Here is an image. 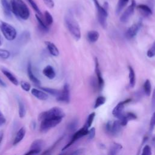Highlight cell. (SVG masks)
Masks as SVG:
<instances>
[{
  "instance_id": "cell-1",
  "label": "cell",
  "mask_w": 155,
  "mask_h": 155,
  "mask_svg": "<svg viewBox=\"0 0 155 155\" xmlns=\"http://www.w3.org/2000/svg\"><path fill=\"white\" fill-rule=\"evenodd\" d=\"M11 8L13 14L19 18L27 20L30 16V10L22 0H12Z\"/></svg>"
},
{
  "instance_id": "cell-2",
  "label": "cell",
  "mask_w": 155,
  "mask_h": 155,
  "mask_svg": "<svg viewBox=\"0 0 155 155\" xmlns=\"http://www.w3.org/2000/svg\"><path fill=\"white\" fill-rule=\"evenodd\" d=\"M65 24L68 31L73 38L79 41L81 38V31L79 25L71 13H68L65 16Z\"/></svg>"
},
{
  "instance_id": "cell-3",
  "label": "cell",
  "mask_w": 155,
  "mask_h": 155,
  "mask_svg": "<svg viewBox=\"0 0 155 155\" xmlns=\"http://www.w3.org/2000/svg\"><path fill=\"white\" fill-rule=\"evenodd\" d=\"M0 30L7 41H13L16 37L17 33L16 29L6 22L0 21Z\"/></svg>"
},
{
  "instance_id": "cell-4",
  "label": "cell",
  "mask_w": 155,
  "mask_h": 155,
  "mask_svg": "<svg viewBox=\"0 0 155 155\" xmlns=\"http://www.w3.org/2000/svg\"><path fill=\"white\" fill-rule=\"evenodd\" d=\"M64 117H54L45 118L41 121L40 124V130L42 132H46L57 126L59 124Z\"/></svg>"
},
{
  "instance_id": "cell-5",
  "label": "cell",
  "mask_w": 155,
  "mask_h": 155,
  "mask_svg": "<svg viewBox=\"0 0 155 155\" xmlns=\"http://www.w3.org/2000/svg\"><path fill=\"white\" fill-rule=\"evenodd\" d=\"M64 116L65 113L62 108L58 107H54L47 111L41 112L38 116V120L41 122V120L45 118L54 117H64Z\"/></svg>"
},
{
  "instance_id": "cell-6",
  "label": "cell",
  "mask_w": 155,
  "mask_h": 155,
  "mask_svg": "<svg viewBox=\"0 0 155 155\" xmlns=\"http://www.w3.org/2000/svg\"><path fill=\"white\" fill-rule=\"evenodd\" d=\"M95 7L97 10V19L101 24V25L104 28H105L107 25V18L108 16V12L107 10L103 6H101L99 3L98 2L97 0H93Z\"/></svg>"
},
{
  "instance_id": "cell-7",
  "label": "cell",
  "mask_w": 155,
  "mask_h": 155,
  "mask_svg": "<svg viewBox=\"0 0 155 155\" xmlns=\"http://www.w3.org/2000/svg\"><path fill=\"white\" fill-rule=\"evenodd\" d=\"M88 129L87 128H86L85 126H84L83 127H82L81 129L78 130V131H76L72 136L71 139H70V140L69 141V142L65 145L62 150L64 151L66 149H67L68 148H69L70 146H71L74 142H76L78 140H79V139L82 138V137H84V136H86L88 134Z\"/></svg>"
},
{
  "instance_id": "cell-8",
  "label": "cell",
  "mask_w": 155,
  "mask_h": 155,
  "mask_svg": "<svg viewBox=\"0 0 155 155\" xmlns=\"http://www.w3.org/2000/svg\"><path fill=\"white\" fill-rule=\"evenodd\" d=\"M121 124L120 120H114V122L109 121L107 123L105 129L107 133L111 135H117L120 130Z\"/></svg>"
},
{
  "instance_id": "cell-9",
  "label": "cell",
  "mask_w": 155,
  "mask_h": 155,
  "mask_svg": "<svg viewBox=\"0 0 155 155\" xmlns=\"http://www.w3.org/2000/svg\"><path fill=\"white\" fill-rule=\"evenodd\" d=\"M136 1L135 0H131V4L126 8V10L122 13L120 17V22L125 23L127 22L130 18L132 16L134 13V11L136 7Z\"/></svg>"
},
{
  "instance_id": "cell-10",
  "label": "cell",
  "mask_w": 155,
  "mask_h": 155,
  "mask_svg": "<svg viewBox=\"0 0 155 155\" xmlns=\"http://www.w3.org/2000/svg\"><path fill=\"white\" fill-rule=\"evenodd\" d=\"M70 88L68 84H65L59 94L56 97V100L59 102L68 103L70 102Z\"/></svg>"
},
{
  "instance_id": "cell-11",
  "label": "cell",
  "mask_w": 155,
  "mask_h": 155,
  "mask_svg": "<svg viewBox=\"0 0 155 155\" xmlns=\"http://www.w3.org/2000/svg\"><path fill=\"white\" fill-rule=\"evenodd\" d=\"M130 101H131V99H128L124 101H121V102H119L113 110V111H112L113 115L119 119H121V117L124 114V110L125 105L127 104V103L130 102Z\"/></svg>"
},
{
  "instance_id": "cell-12",
  "label": "cell",
  "mask_w": 155,
  "mask_h": 155,
  "mask_svg": "<svg viewBox=\"0 0 155 155\" xmlns=\"http://www.w3.org/2000/svg\"><path fill=\"white\" fill-rule=\"evenodd\" d=\"M44 142L41 139H37L34 140L30 146V149L29 151L25 153V155L30 154H39L42 148Z\"/></svg>"
},
{
  "instance_id": "cell-13",
  "label": "cell",
  "mask_w": 155,
  "mask_h": 155,
  "mask_svg": "<svg viewBox=\"0 0 155 155\" xmlns=\"http://www.w3.org/2000/svg\"><path fill=\"white\" fill-rule=\"evenodd\" d=\"M141 26H142V21H139L137 23L133 24L127 30V31L125 33V37L128 39L133 38L138 33Z\"/></svg>"
},
{
  "instance_id": "cell-14",
  "label": "cell",
  "mask_w": 155,
  "mask_h": 155,
  "mask_svg": "<svg viewBox=\"0 0 155 155\" xmlns=\"http://www.w3.org/2000/svg\"><path fill=\"white\" fill-rule=\"evenodd\" d=\"M94 62H95V73H96V78H97V84L98 88L100 90H101V89H102V88L104 87V79L102 76V73H101V70L99 68V62H98L97 58H95Z\"/></svg>"
},
{
  "instance_id": "cell-15",
  "label": "cell",
  "mask_w": 155,
  "mask_h": 155,
  "mask_svg": "<svg viewBox=\"0 0 155 155\" xmlns=\"http://www.w3.org/2000/svg\"><path fill=\"white\" fill-rule=\"evenodd\" d=\"M31 93L37 99L41 101H45L48 98L47 93L41 89L39 90L35 88H33L31 90Z\"/></svg>"
},
{
  "instance_id": "cell-16",
  "label": "cell",
  "mask_w": 155,
  "mask_h": 155,
  "mask_svg": "<svg viewBox=\"0 0 155 155\" xmlns=\"http://www.w3.org/2000/svg\"><path fill=\"white\" fill-rule=\"evenodd\" d=\"M1 71L5 76V77L7 78V79L10 81V82H12L13 85H18L19 84L18 80L17 79L16 77L11 71H10L8 70L5 68H1Z\"/></svg>"
},
{
  "instance_id": "cell-17",
  "label": "cell",
  "mask_w": 155,
  "mask_h": 155,
  "mask_svg": "<svg viewBox=\"0 0 155 155\" xmlns=\"http://www.w3.org/2000/svg\"><path fill=\"white\" fill-rule=\"evenodd\" d=\"M136 119V115L133 113L128 112L123 115L121 119H119L122 126H125L130 120H134Z\"/></svg>"
},
{
  "instance_id": "cell-18",
  "label": "cell",
  "mask_w": 155,
  "mask_h": 155,
  "mask_svg": "<svg viewBox=\"0 0 155 155\" xmlns=\"http://www.w3.org/2000/svg\"><path fill=\"white\" fill-rule=\"evenodd\" d=\"M42 73L49 79H53L56 76V72L51 65H47L42 70Z\"/></svg>"
},
{
  "instance_id": "cell-19",
  "label": "cell",
  "mask_w": 155,
  "mask_h": 155,
  "mask_svg": "<svg viewBox=\"0 0 155 155\" xmlns=\"http://www.w3.org/2000/svg\"><path fill=\"white\" fill-rule=\"evenodd\" d=\"M45 44L49 51V53L53 56H58L59 54V50L56 45L50 41H45Z\"/></svg>"
},
{
  "instance_id": "cell-20",
  "label": "cell",
  "mask_w": 155,
  "mask_h": 155,
  "mask_svg": "<svg viewBox=\"0 0 155 155\" xmlns=\"http://www.w3.org/2000/svg\"><path fill=\"white\" fill-rule=\"evenodd\" d=\"M25 133H26V130H25V127H21L18 130V131L17 132V133L15 137L13 143V145H16L18 143H19L24 139V137L25 135Z\"/></svg>"
},
{
  "instance_id": "cell-21",
  "label": "cell",
  "mask_w": 155,
  "mask_h": 155,
  "mask_svg": "<svg viewBox=\"0 0 155 155\" xmlns=\"http://www.w3.org/2000/svg\"><path fill=\"white\" fill-rule=\"evenodd\" d=\"M27 74H28V76L30 79V80L33 82L34 84L39 85L41 84L40 81L35 76V75L33 74V72L32 71V67H31V65L30 62H28V65H27Z\"/></svg>"
},
{
  "instance_id": "cell-22",
  "label": "cell",
  "mask_w": 155,
  "mask_h": 155,
  "mask_svg": "<svg viewBox=\"0 0 155 155\" xmlns=\"http://www.w3.org/2000/svg\"><path fill=\"white\" fill-rule=\"evenodd\" d=\"M138 10L141 13V15L145 17L150 16L152 14L151 9L147 5L145 4H139L137 7Z\"/></svg>"
},
{
  "instance_id": "cell-23",
  "label": "cell",
  "mask_w": 155,
  "mask_h": 155,
  "mask_svg": "<svg viewBox=\"0 0 155 155\" xmlns=\"http://www.w3.org/2000/svg\"><path fill=\"white\" fill-rule=\"evenodd\" d=\"M1 2L4 15L7 17H10L12 12L11 5L8 4L7 0H1Z\"/></svg>"
},
{
  "instance_id": "cell-24",
  "label": "cell",
  "mask_w": 155,
  "mask_h": 155,
  "mask_svg": "<svg viewBox=\"0 0 155 155\" xmlns=\"http://www.w3.org/2000/svg\"><path fill=\"white\" fill-rule=\"evenodd\" d=\"M99 38V33L96 30H91L87 33V39L91 43L96 42Z\"/></svg>"
},
{
  "instance_id": "cell-25",
  "label": "cell",
  "mask_w": 155,
  "mask_h": 155,
  "mask_svg": "<svg viewBox=\"0 0 155 155\" xmlns=\"http://www.w3.org/2000/svg\"><path fill=\"white\" fill-rule=\"evenodd\" d=\"M129 70V86L130 88H133L136 84V75L133 68L131 67H128Z\"/></svg>"
},
{
  "instance_id": "cell-26",
  "label": "cell",
  "mask_w": 155,
  "mask_h": 155,
  "mask_svg": "<svg viewBox=\"0 0 155 155\" xmlns=\"http://www.w3.org/2000/svg\"><path fill=\"white\" fill-rule=\"evenodd\" d=\"M122 146L121 144L114 142L110 147V148L109 150V154L115 155L117 154L122 150Z\"/></svg>"
},
{
  "instance_id": "cell-27",
  "label": "cell",
  "mask_w": 155,
  "mask_h": 155,
  "mask_svg": "<svg viewBox=\"0 0 155 155\" xmlns=\"http://www.w3.org/2000/svg\"><path fill=\"white\" fill-rule=\"evenodd\" d=\"M26 108L24 102L20 99L18 100V113L20 118H23L26 114Z\"/></svg>"
},
{
  "instance_id": "cell-28",
  "label": "cell",
  "mask_w": 155,
  "mask_h": 155,
  "mask_svg": "<svg viewBox=\"0 0 155 155\" xmlns=\"http://www.w3.org/2000/svg\"><path fill=\"white\" fill-rule=\"evenodd\" d=\"M35 16H36V18L38 21V22L39 24V26L41 28V29L42 30L44 31H47L48 30V26L47 25L45 21H43L42 18L40 16V15H39L38 14H36Z\"/></svg>"
},
{
  "instance_id": "cell-29",
  "label": "cell",
  "mask_w": 155,
  "mask_h": 155,
  "mask_svg": "<svg viewBox=\"0 0 155 155\" xmlns=\"http://www.w3.org/2000/svg\"><path fill=\"white\" fill-rule=\"evenodd\" d=\"M129 0H119L116 8V14L119 15L124 8L126 6Z\"/></svg>"
},
{
  "instance_id": "cell-30",
  "label": "cell",
  "mask_w": 155,
  "mask_h": 155,
  "mask_svg": "<svg viewBox=\"0 0 155 155\" xmlns=\"http://www.w3.org/2000/svg\"><path fill=\"white\" fill-rule=\"evenodd\" d=\"M41 88L42 90H44V91H45L46 93H49V94H50L54 96H56V97H57L61 92V90H59L55 89V88H49V87H41Z\"/></svg>"
},
{
  "instance_id": "cell-31",
  "label": "cell",
  "mask_w": 155,
  "mask_h": 155,
  "mask_svg": "<svg viewBox=\"0 0 155 155\" xmlns=\"http://www.w3.org/2000/svg\"><path fill=\"white\" fill-rule=\"evenodd\" d=\"M44 21L47 26L51 25L53 22V16L48 11L44 12Z\"/></svg>"
},
{
  "instance_id": "cell-32",
  "label": "cell",
  "mask_w": 155,
  "mask_h": 155,
  "mask_svg": "<svg viewBox=\"0 0 155 155\" xmlns=\"http://www.w3.org/2000/svg\"><path fill=\"white\" fill-rule=\"evenodd\" d=\"M95 115H96V114H95L94 112H93V113H90L88 115V117L87 119L86 122H85V125L84 126H85L86 128L89 129L90 127L91 126V125L93 124V122L94 119L95 117Z\"/></svg>"
},
{
  "instance_id": "cell-33",
  "label": "cell",
  "mask_w": 155,
  "mask_h": 155,
  "mask_svg": "<svg viewBox=\"0 0 155 155\" xmlns=\"http://www.w3.org/2000/svg\"><path fill=\"white\" fill-rule=\"evenodd\" d=\"M143 90L145 94L147 96H149L151 93V85L150 80L147 79L145 81L144 85H143Z\"/></svg>"
},
{
  "instance_id": "cell-34",
  "label": "cell",
  "mask_w": 155,
  "mask_h": 155,
  "mask_svg": "<svg viewBox=\"0 0 155 155\" xmlns=\"http://www.w3.org/2000/svg\"><path fill=\"white\" fill-rule=\"evenodd\" d=\"M105 101H106V98L104 96H99L96 99V101H95V103H94V108L95 109L97 108L100 106H101L103 104H104Z\"/></svg>"
},
{
  "instance_id": "cell-35",
  "label": "cell",
  "mask_w": 155,
  "mask_h": 155,
  "mask_svg": "<svg viewBox=\"0 0 155 155\" xmlns=\"http://www.w3.org/2000/svg\"><path fill=\"white\" fill-rule=\"evenodd\" d=\"M28 2H29V4H30V5L31 6V7L33 8V9L36 12V13L39 15H42V13L41 12L40 9L39 8L38 5L36 4V2L33 1V0H27Z\"/></svg>"
},
{
  "instance_id": "cell-36",
  "label": "cell",
  "mask_w": 155,
  "mask_h": 155,
  "mask_svg": "<svg viewBox=\"0 0 155 155\" xmlns=\"http://www.w3.org/2000/svg\"><path fill=\"white\" fill-rule=\"evenodd\" d=\"M10 56V53L8 50L5 49L0 48V58L6 59H8Z\"/></svg>"
},
{
  "instance_id": "cell-37",
  "label": "cell",
  "mask_w": 155,
  "mask_h": 155,
  "mask_svg": "<svg viewBox=\"0 0 155 155\" xmlns=\"http://www.w3.org/2000/svg\"><path fill=\"white\" fill-rule=\"evenodd\" d=\"M147 54L148 58H153L155 56V41L153 43L151 47L148 50Z\"/></svg>"
},
{
  "instance_id": "cell-38",
  "label": "cell",
  "mask_w": 155,
  "mask_h": 155,
  "mask_svg": "<svg viewBox=\"0 0 155 155\" xmlns=\"http://www.w3.org/2000/svg\"><path fill=\"white\" fill-rule=\"evenodd\" d=\"M21 87L25 91H29L31 90V85L25 81L21 82Z\"/></svg>"
},
{
  "instance_id": "cell-39",
  "label": "cell",
  "mask_w": 155,
  "mask_h": 155,
  "mask_svg": "<svg viewBox=\"0 0 155 155\" xmlns=\"http://www.w3.org/2000/svg\"><path fill=\"white\" fill-rule=\"evenodd\" d=\"M62 138H63V136L61 137H60L58 140H57L54 142V143L50 148H49L47 150H46L45 152H44L43 154H50V153L51 152V151H53V150L55 148V147H56L57 145L59 143V142L62 139Z\"/></svg>"
},
{
  "instance_id": "cell-40",
  "label": "cell",
  "mask_w": 155,
  "mask_h": 155,
  "mask_svg": "<svg viewBox=\"0 0 155 155\" xmlns=\"http://www.w3.org/2000/svg\"><path fill=\"white\" fill-rule=\"evenodd\" d=\"M151 154H152L151 148L149 145H145L142 150V155H151Z\"/></svg>"
},
{
  "instance_id": "cell-41",
  "label": "cell",
  "mask_w": 155,
  "mask_h": 155,
  "mask_svg": "<svg viewBox=\"0 0 155 155\" xmlns=\"http://www.w3.org/2000/svg\"><path fill=\"white\" fill-rule=\"evenodd\" d=\"M96 134V129L94 127L91 128L90 130L88 129V139L90 140L93 139Z\"/></svg>"
},
{
  "instance_id": "cell-42",
  "label": "cell",
  "mask_w": 155,
  "mask_h": 155,
  "mask_svg": "<svg viewBox=\"0 0 155 155\" xmlns=\"http://www.w3.org/2000/svg\"><path fill=\"white\" fill-rule=\"evenodd\" d=\"M77 125H78V120H72L69 124V125H68V128L69 130L74 131V130H76V128L77 127Z\"/></svg>"
},
{
  "instance_id": "cell-43",
  "label": "cell",
  "mask_w": 155,
  "mask_h": 155,
  "mask_svg": "<svg viewBox=\"0 0 155 155\" xmlns=\"http://www.w3.org/2000/svg\"><path fill=\"white\" fill-rule=\"evenodd\" d=\"M155 127V111L153 113L151 118L150 119V130L151 131L154 127Z\"/></svg>"
},
{
  "instance_id": "cell-44",
  "label": "cell",
  "mask_w": 155,
  "mask_h": 155,
  "mask_svg": "<svg viewBox=\"0 0 155 155\" xmlns=\"http://www.w3.org/2000/svg\"><path fill=\"white\" fill-rule=\"evenodd\" d=\"M45 4L49 8H53L54 7V2L53 0H42Z\"/></svg>"
},
{
  "instance_id": "cell-45",
  "label": "cell",
  "mask_w": 155,
  "mask_h": 155,
  "mask_svg": "<svg viewBox=\"0 0 155 155\" xmlns=\"http://www.w3.org/2000/svg\"><path fill=\"white\" fill-rule=\"evenodd\" d=\"M151 107L152 109L154 110L155 108V87L154 88L153 94H152V99H151Z\"/></svg>"
},
{
  "instance_id": "cell-46",
  "label": "cell",
  "mask_w": 155,
  "mask_h": 155,
  "mask_svg": "<svg viewBox=\"0 0 155 155\" xmlns=\"http://www.w3.org/2000/svg\"><path fill=\"white\" fill-rule=\"evenodd\" d=\"M5 122H6L5 117H4L2 112L0 111V127L2 126L5 123Z\"/></svg>"
},
{
  "instance_id": "cell-47",
  "label": "cell",
  "mask_w": 155,
  "mask_h": 155,
  "mask_svg": "<svg viewBox=\"0 0 155 155\" xmlns=\"http://www.w3.org/2000/svg\"><path fill=\"white\" fill-rule=\"evenodd\" d=\"M82 153H84V149H81V148L76 150V151L71 153V154H81Z\"/></svg>"
},
{
  "instance_id": "cell-48",
  "label": "cell",
  "mask_w": 155,
  "mask_h": 155,
  "mask_svg": "<svg viewBox=\"0 0 155 155\" xmlns=\"http://www.w3.org/2000/svg\"><path fill=\"white\" fill-rule=\"evenodd\" d=\"M0 85L2 87H4V88H5L7 87L6 83L1 78H0Z\"/></svg>"
},
{
  "instance_id": "cell-49",
  "label": "cell",
  "mask_w": 155,
  "mask_h": 155,
  "mask_svg": "<svg viewBox=\"0 0 155 155\" xmlns=\"http://www.w3.org/2000/svg\"><path fill=\"white\" fill-rule=\"evenodd\" d=\"M3 135H4L3 133H2V132H0V144H1V142H2V139H3Z\"/></svg>"
},
{
  "instance_id": "cell-50",
  "label": "cell",
  "mask_w": 155,
  "mask_h": 155,
  "mask_svg": "<svg viewBox=\"0 0 155 155\" xmlns=\"http://www.w3.org/2000/svg\"><path fill=\"white\" fill-rule=\"evenodd\" d=\"M2 45V41H1V36H0V46Z\"/></svg>"
},
{
  "instance_id": "cell-51",
  "label": "cell",
  "mask_w": 155,
  "mask_h": 155,
  "mask_svg": "<svg viewBox=\"0 0 155 155\" xmlns=\"http://www.w3.org/2000/svg\"><path fill=\"white\" fill-rule=\"evenodd\" d=\"M153 140H154V141H155V136H154V137H153Z\"/></svg>"
}]
</instances>
